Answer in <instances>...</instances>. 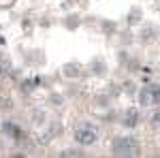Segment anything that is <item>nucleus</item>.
<instances>
[{"instance_id": "obj_1", "label": "nucleus", "mask_w": 160, "mask_h": 158, "mask_svg": "<svg viewBox=\"0 0 160 158\" xmlns=\"http://www.w3.org/2000/svg\"><path fill=\"white\" fill-rule=\"evenodd\" d=\"M73 139L77 145H81L83 150L86 147H94L100 139V128L98 124H94L92 120H81L75 124L73 128Z\"/></svg>"}, {"instance_id": "obj_8", "label": "nucleus", "mask_w": 160, "mask_h": 158, "mask_svg": "<svg viewBox=\"0 0 160 158\" xmlns=\"http://www.w3.org/2000/svg\"><path fill=\"white\" fill-rule=\"evenodd\" d=\"M60 133H62V124L60 122H51L49 128H47V139H56Z\"/></svg>"}, {"instance_id": "obj_4", "label": "nucleus", "mask_w": 160, "mask_h": 158, "mask_svg": "<svg viewBox=\"0 0 160 158\" xmlns=\"http://www.w3.org/2000/svg\"><path fill=\"white\" fill-rule=\"evenodd\" d=\"M0 126H2V133L7 135V137H11L13 141H19V139L24 137V130H22V128H19V126H17L15 122L4 120L2 124H0Z\"/></svg>"}, {"instance_id": "obj_3", "label": "nucleus", "mask_w": 160, "mask_h": 158, "mask_svg": "<svg viewBox=\"0 0 160 158\" xmlns=\"http://www.w3.org/2000/svg\"><path fill=\"white\" fill-rule=\"evenodd\" d=\"M62 24H64V28L66 30H77L79 26H83V15L81 13H77V11H71V13H66L64 15V19H62Z\"/></svg>"}, {"instance_id": "obj_6", "label": "nucleus", "mask_w": 160, "mask_h": 158, "mask_svg": "<svg viewBox=\"0 0 160 158\" xmlns=\"http://www.w3.org/2000/svg\"><path fill=\"white\" fill-rule=\"evenodd\" d=\"M38 84H41V81H38L37 77H32V79H30V77H26L24 81H22V85H19V90H22L24 94H30V92H34V90H37Z\"/></svg>"}, {"instance_id": "obj_7", "label": "nucleus", "mask_w": 160, "mask_h": 158, "mask_svg": "<svg viewBox=\"0 0 160 158\" xmlns=\"http://www.w3.org/2000/svg\"><path fill=\"white\" fill-rule=\"evenodd\" d=\"M26 58H28V64L32 62V64H43V60H45V54H43V49H32L30 54H26Z\"/></svg>"}, {"instance_id": "obj_2", "label": "nucleus", "mask_w": 160, "mask_h": 158, "mask_svg": "<svg viewBox=\"0 0 160 158\" xmlns=\"http://www.w3.org/2000/svg\"><path fill=\"white\" fill-rule=\"evenodd\" d=\"M62 77L68 81H83L88 79V71L86 64H81L79 60H68L62 64Z\"/></svg>"}, {"instance_id": "obj_5", "label": "nucleus", "mask_w": 160, "mask_h": 158, "mask_svg": "<svg viewBox=\"0 0 160 158\" xmlns=\"http://www.w3.org/2000/svg\"><path fill=\"white\" fill-rule=\"evenodd\" d=\"M13 73H15V69L9 62V58H0V79H9Z\"/></svg>"}]
</instances>
